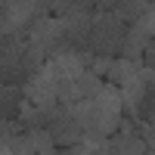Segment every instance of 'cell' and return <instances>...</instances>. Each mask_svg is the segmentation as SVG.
Segmentation results:
<instances>
[{"instance_id":"7a4b0ae2","label":"cell","mask_w":155,"mask_h":155,"mask_svg":"<svg viewBox=\"0 0 155 155\" xmlns=\"http://www.w3.org/2000/svg\"><path fill=\"white\" fill-rule=\"evenodd\" d=\"M28 34V41L31 44H37L47 53V59L56 53V50H62V47H71L68 41H65V31H62V19L59 16H50V12H44V16H37L34 22H31V28L25 31Z\"/></svg>"},{"instance_id":"30bf717a","label":"cell","mask_w":155,"mask_h":155,"mask_svg":"<svg viewBox=\"0 0 155 155\" xmlns=\"http://www.w3.org/2000/svg\"><path fill=\"white\" fill-rule=\"evenodd\" d=\"M143 65H155V37H152V44L146 47V53H143Z\"/></svg>"},{"instance_id":"8fae6325","label":"cell","mask_w":155,"mask_h":155,"mask_svg":"<svg viewBox=\"0 0 155 155\" xmlns=\"http://www.w3.org/2000/svg\"><path fill=\"white\" fill-rule=\"evenodd\" d=\"M115 3H118V0H96V9L102 12V9H112Z\"/></svg>"},{"instance_id":"ba28073f","label":"cell","mask_w":155,"mask_h":155,"mask_svg":"<svg viewBox=\"0 0 155 155\" xmlns=\"http://www.w3.org/2000/svg\"><path fill=\"white\" fill-rule=\"evenodd\" d=\"M109 143H112V152H121V155H140V152H146V140L137 137L134 130H121L118 137H112Z\"/></svg>"},{"instance_id":"52a82bcc","label":"cell","mask_w":155,"mask_h":155,"mask_svg":"<svg viewBox=\"0 0 155 155\" xmlns=\"http://www.w3.org/2000/svg\"><path fill=\"white\" fill-rule=\"evenodd\" d=\"M22 102H25L22 84H0V118H19Z\"/></svg>"},{"instance_id":"6da1fadb","label":"cell","mask_w":155,"mask_h":155,"mask_svg":"<svg viewBox=\"0 0 155 155\" xmlns=\"http://www.w3.org/2000/svg\"><path fill=\"white\" fill-rule=\"evenodd\" d=\"M124 22L115 16L112 9H102L93 16V25H90V37H87V47L93 50V53H118L121 50V41H124Z\"/></svg>"},{"instance_id":"8992f818","label":"cell","mask_w":155,"mask_h":155,"mask_svg":"<svg viewBox=\"0 0 155 155\" xmlns=\"http://www.w3.org/2000/svg\"><path fill=\"white\" fill-rule=\"evenodd\" d=\"M99 87H102V78L96 71H78L71 78V87H68V102L71 99H87V96H96L99 93Z\"/></svg>"},{"instance_id":"5b68a950","label":"cell","mask_w":155,"mask_h":155,"mask_svg":"<svg viewBox=\"0 0 155 155\" xmlns=\"http://www.w3.org/2000/svg\"><path fill=\"white\" fill-rule=\"evenodd\" d=\"M152 44V31L146 28V25H140V22H134L130 28L124 31V41H121V56H127V59H143V53H146V47Z\"/></svg>"},{"instance_id":"3957f363","label":"cell","mask_w":155,"mask_h":155,"mask_svg":"<svg viewBox=\"0 0 155 155\" xmlns=\"http://www.w3.org/2000/svg\"><path fill=\"white\" fill-rule=\"evenodd\" d=\"M62 31H65V41L71 47H87V37H90V25H93V12L87 6L74 3L68 12H62Z\"/></svg>"},{"instance_id":"9c48e42d","label":"cell","mask_w":155,"mask_h":155,"mask_svg":"<svg viewBox=\"0 0 155 155\" xmlns=\"http://www.w3.org/2000/svg\"><path fill=\"white\" fill-rule=\"evenodd\" d=\"M146 9H149V0H118V3L112 6V12H115L124 25H127V22H130V25L140 22Z\"/></svg>"},{"instance_id":"277c9868","label":"cell","mask_w":155,"mask_h":155,"mask_svg":"<svg viewBox=\"0 0 155 155\" xmlns=\"http://www.w3.org/2000/svg\"><path fill=\"white\" fill-rule=\"evenodd\" d=\"M118 90H121L124 109L130 112V118L140 121V118H143V109H146V99H149V90H146V81H143V74H140V68L130 71V74H124Z\"/></svg>"}]
</instances>
